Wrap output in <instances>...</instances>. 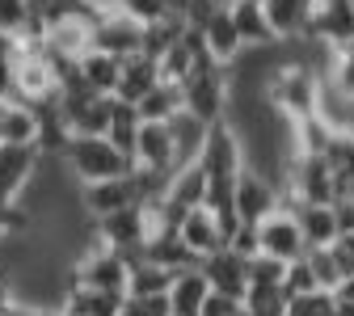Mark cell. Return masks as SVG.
I'll use <instances>...</instances> for the list:
<instances>
[{
    "label": "cell",
    "instance_id": "cell-7",
    "mask_svg": "<svg viewBox=\"0 0 354 316\" xmlns=\"http://www.w3.org/2000/svg\"><path fill=\"white\" fill-rule=\"evenodd\" d=\"M93 51L110 55V59H131L144 55V26L127 13H110L93 21Z\"/></svg>",
    "mask_w": 354,
    "mask_h": 316
},
{
    "label": "cell",
    "instance_id": "cell-16",
    "mask_svg": "<svg viewBox=\"0 0 354 316\" xmlns=\"http://www.w3.org/2000/svg\"><path fill=\"white\" fill-rule=\"evenodd\" d=\"M165 203H169L177 215H186V211H194V207H207V169H203V160L173 169L169 190H165Z\"/></svg>",
    "mask_w": 354,
    "mask_h": 316
},
{
    "label": "cell",
    "instance_id": "cell-33",
    "mask_svg": "<svg viewBox=\"0 0 354 316\" xmlns=\"http://www.w3.org/2000/svg\"><path fill=\"white\" fill-rule=\"evenodd\" d=\"M283 291H287V299L321 291V287H317V275H313V266H308V257H299V261H291V266H287V279H283Z\"/></svg>",
    "mask_w": 354,
    "mask_h": 316
},
{
    "label": "cell",
    "instance_id": "cell-9",
    "mask_svg": "<svg viewBox=\"0 0 354 316\" xmlns=\"http://www.w3.org/2000/svg\"><path fill=\"white\" fill-rule=\"evenodd\" d=\"M93 228H97V236H102L110 249H118V253H127V257H140V253L148 249V219H144V207H127V211H118V215H106V219L93 223Z\"/></svg>",
    "mask_w": 354,
    "mask_h": 316
},
{
    "label": "cell",
    "instance_id": "cell-32",
    "mask_svg": "<svg viewBox=\"0 0 354 316\" xmlns=\"http://www.w3.org/2000/svg\"><path fill=\"white\" fill-rule=\"evenodd\" d=\"M30 17L34 13H30L26 0H0V34H5V38H21Z\"/></svg>",
    "mask_w": 354,
    "mask_h": 316
},
{
    "label": "cell",
    "instance_id": "cell-27",
    "mask_svg": "<svg viewBox=\"0 0 354 316\" xmlns=\"http://www.w3.org/2000/svg\"><path fill=\"white\" fill-rule=\"evenodd\" d=\"M136 110H140V122H173L177 114H182V89L160 80Z\"/></svg>",
    "mask_w": 354,
    "mask_h": 316
},
{
    "label": "cell",
    "instance_id": "cell-37",
    "mask_svg": "<svg viewBox=\"0 0 354 316\" xmlns=\"http://www.w3.org/2000/svg\"><path fill=\"white\" fill-rule=\"evenodd\" d=\"M241 312H245V304H241V299L219 295V291H211V295H207V304H203V316H241Z\"/></svg>",
    "mask_w": 354,
    "mask_h": 316
},
{
    "label": "cell",
    "instance_id": "cell-22",
    "mask_svg": "<svg viewBox=\"0 0 354 316\" xmlns=\"http://www.w3.org/2000/svg\"><path fill=\"white\" fill-rule=\"evenodd\" d=\"M76 76L84 80V89H93L97 97H114L118 93V76H122V59H110L102 51H88L76 64Z\"/></svg>",
    "mask_w": 354,
    "mask_h": 316
},
{
    "label": "cell",
    "instance_id": "cell-24",
    "mask_svg": "<svg viewBox=\"0 0 354 316\" xmlns=\"http://www.w3.org/2000/svg\"><path fill=\"white\" fill-rule=\"evenodd\" d=\"M232 21L245 38V51H257V47H274V34L266 26V13H261V0H232Z\"/></svg>",
    "mask_w": 354,
    "mask_h": 316
},
{
    "label": "cell",
    "instance_id": "cell-47",
    "mask_svg": "<svg viewBox=\"0 0 354 316\" xmlns=\"http://www.w3.org/2000/svg\"><path fill=\"white\" fill-rule=\"evenodd\" d=\"M64 316H68V312H64Z\"/></svg>",
    "mask_w": 354,
    "mask_h": 316
},
{
    "label": "cell",
    "instance_id": "cell-38",
    "mask_svg": "<svg viewBox=\"0 0 354 316\" xmlns=\"http://www.w3.org/2000/svg\"><path fill=\"white\" fill-rule=\"evenodd\" d=\"M13 64H17V47L0 51V97H13Z\"/></svg>",
    "mask_w": 354,
    "mask_h": 316
},
{
    "label": "cell",
    "instance_id": "cell-5",
    "mask_svg": "<svg viewBox=\"0 0 354 316\" xmlns=\"http://www.w3.org/2000/svg\"><path fill=\"white\" fill-rule=\"evenodd\" d=\"M13 97L26 106H42L59 97V72L47 55H17L13 64Z\"/></svg>",
    "mask_w": 354,
    "mask_h": 316
},
{
    "label": "cell",
    "instance_id": "cell-43",
    "mask_svg": "<svg viewBox=\"0 0 354 316\" xmlns=\"http://www.w3.org/2000/svg\"><path fill=\"white\" fill-rule=\"evenodd\" d=\"M333 295H337V299H350V304H354V275H350V279H346V283H342V287H337Z\"/></svg>",
    "mask_w": 354,
    "mask_h": 316
},
{
    "label": "cell",
    "instance_id": "cell-6",
    "mask_svg": "<svg viewBox=\"0 0 354 316\" xmlns=\"http://www.w3.org/2000/svg\"><path fill=\"white\" fill-rule=\"evenodd\" d=\"M232 207H236V219H241V223L257 228L266 215H274V211L283 207V194H279V186L270 182V177L245 169V173L236 177V198H232Z\"/></svg>",
    "mask_w": 354,
    "mask_h": 316
},
{
    "label": "cell",
    "instance_id": "cell-10",
    "mask_svg": "<svg viewBox=\"0 0 354 316\" xmlns=\"http://www.w3.org/2000/svg\"><path fill=\"white\" fill-rule=\"evenodd\" d=\"M198 270H203V279H207V287H211V291L232 295V299H241V304H245V291H249V257H241V253H232V249L224 245L219 253L203 257V261H198Z\"/></svg>",
    "mask_w": 354,
    "mask_h": 316
},
{
    "label": "cell",
    "instance_id": "cell-4",
    "mask_svg": "<svg viewBox=\"0 0 354 316\" xmlns=\"http://www.w3.org/2000/svg\"><path fill=\"white\" fill-rule=\"evenodd\" d=\"M257 253L274 257V261H287V266L308 253V241L299 232V219H295L291 207H279L274 215H266L257 223Z\"/></svg>",
    "mask_w": 354,
    "mask_h": 316
},
{
    "label": "cell",
    "instance_id": "cell-2",
    "mask_svg": "<svg viewBox=\"0 0 354 316\" xmlns=\"http://www.w3.org/2000/svg\"><path fill=\"white\" fill-rule=\"evenodd\" d=\"M64 165L76 177V186H97V182H114V177H127L131 156H122L106 135H76L64 148Z\"/></svg>",
    "mask_w": 354,
    "mask_h": 316
},
{
    "label": "cell",
    "instance_id": "cell-23",
    "mask_svg": "<svg viewBox=\"0 0 354 316\" xmlns=\"http://www.w3.org/2000/svg\"><path fill=\"white\" fill-rule=\"evenodd\" d=\"M295 219H299V232L308 241V249H329L342 232H337V215H333V203L329 207H291Z\"/></svg>",
    "mask_w": 354,
    "mask_h": 316
},
{
    "label": "cell",
    "instance_id": "cell-41",
    "mask_svg": "<svg viewBox=\"0 0 354 316\" xmlns=\"http://www.w3.org/2000/svg\"><path fill=\"white\" fill-rule=\"evenodd\" d=\"M13 304H17V291H13V275H9V270H0V316H5Z\"/></svg>",
    "mask_w": 354,
    "mask_h": 316
},
{
    "label": "cell",
    "instance_id": "cell-39",
    "mask_svg": "<svg viewBox=\"0 0 354 316\" xmlns=\"http://www.w3.org/2000/svg\"><path fill=\"white\" fill-rule=\"evenodd\" d=\"M333 215H337V232L342 236H354V198H337L333 203Z\"/></svg>",
    "mask_w": 354,
    "mask_h": 316
},
{
    "label": "cell",
    "instance_id": "cell-18",
    "mask_svg": "<svg viewBox=\"0 0 354 316\" xmlns=\"http://www.w3.org/2000/svg\"><path fill=\"white\" fill-rule=\"evenodd\" d=\"M160 84V68H156V59H148V55H131V59H122V76H118V102H127V106H140L152 89Z\"/></svg>",
    "mask_w": 354,
    "mask_h": 316
},
{
    "label": "cell",
    "instance_id": "cell-19",
    "mask_svg": "<svg viewBox=\"0 0 354 316\" xmlns=\"http://www.w3.org/2000/svg\"><path fill=\"white\" fill-rule=\"evenodd\" d=\"M211 287L203 279V270H177L173 275V287H169V312L173 316H203V304H207Z\"/></svg>",
    "mask_w": 354,
    "mask_h": 316
},
{
    "label": "cell",
    "instance_id": "cell-28",
    "mask_svg": "<svg viewBox=\"0 0 354 316\" xmlns=\"http://www.w3.org/2000/svg\"><path fill=\"white\" fill-rule=\"evenodd\" d=\"M136 135H140V110L114 97V122H110V135H106V140H110L122 156H131V152H136Z\"/></svg>",
    "mask_w": 354,
    "mask_h": 316
},
{
    "label": "cell",
    "instance_id": "cell-31",
    "mask_svg": "<svg viewBox=\"0 0 354 316\" xmlns=\"http://www.w3.org/2000/svg\"><path fill=\"white\" fill-rule=\"evenodd\" d=\"M287 279V261H274V257H249V287H283Z\"/></svg>",
    "mask_w": 354,
    "mask_h": 316
},
{
    "label": "cell",
    "instance_id": "cell-26",
    "mask_svg": "<svg viewBox=\"0 0 354 316\" xmlns=\"http://www.w3.org/2000/svg\"><path fill=\"white\" fill-rule=\"evenodd\" d=\"M325 160L333 169V190H337V198H354V135H333L329 148H325Z\"/></svg>",
    "mask_w": 354,
    "mask_h": 316
},
{
    "label": "cell",
    "instance_id": "cell-14",
    "mask_svg": "<svg viewBox=\"0 0 354 316\" xmlns=\"http://www.w3.org/2000/svg\"><path fill=\"white\" fill-rule=\"evenodd\" d=\"M177 236H182V245L203 261V257H211V253H219L228 245V236H224V223H219V215L215 211H207V207H194V211H186L182 215V223H177Z\"/></svg>",
    "mask_w": 354,
    "mask_h": 316
},
{
    "label": "cell",
    "instance_id": "cell-25",
    "mask_svg": "<svg viewBox=\"0 0 354 316\" xmlns=\"http://www.w3.org/2000/svg\"><path fill=\"white\" fill-rule=\"evenodd\" d=\"M122 299L118 291H93V287H72L68 299H64V312L68 316H118L122 312Z\"/></svg>",
    "mask_w": 354,
    "mask_h": 316
},
{
    "label": "cell",
    "instance_id": "cell-13",
    "mask_svg": "<svg viewBox=\"0 0 354 316\" xmlns=\"http://www.w3.org/2000/svg\"><path fill=\"white\" fill-rule=\"evenodd\" d=\"M131 165H136V169H148V173H165V177H173L177 156H173V135H169V122H140V135H136V152H131Z\"/></svg>",
    "mask_w": 354,
    "mask_h": 316
},
{
    "label": "cell",
    "instance_id": "cell-29",
    "mask_svg": "<svg viewBox=\"0 0 354 316\" xmlns=\"http://www.w3.org/2000/svg\"><path fill=\"white\" fill-rule=\"evenodd\" d=\"M287 291L283 287H249L245 291V316H287Z\"/></svg>",
    "mask_w": 354,
    "mask_h": 316
},
{
    "label": "cell",
    "instance_id": "cell-30",
    "mask_svg": "<svg viewBox=\"0 0 354 316\" xmlns=\"http://www.w3.org/2000/svg\"><path fill=\"white\" fill-rule=\"evenodd\" d=\"M304 257H308V266H313V275H317V287L333 295L342 287V266H337L333 249H308Z\"/></svg>",
    "mask_w": 354,
    "mask_h": 316
},
{
    "label": "cell",
    "instance_id": "cell-44",
    "mask_svg": "<svg viewBox=\"0 0 354 316\" xmlns=\"http://www.w3.org/2000/svg\"><path fill=\"white\" fill-rule=\"evenodd\" d=\"M13 47V38H5V34H0V51H9Z\"/></svg>",
    "mask_w": 354,
    "mask_h": 316
},
{
    "label": "cell",
    "instance_id": "cell-1",
    "mask_svg": "<svg viewBox=\"0 0 354 316\" xmlns=\"http://www.w3.org/2000/svg\"><path fill=\"white\" fill-rule=\"evenodd\" d=\"M317 97H321V76L313 68H304L295 59H283L270 80H266V102H270L287 122L313 118L317 114Z\"/></svg>",
    "mask_w": 354,
    "mask_h": 316
},
{
    "label": "cell",
    "instance_id": "cell-21",
    "mask_svg": "<svg viewBox=\"0 0 354 316\" xmlns=\"http://www.w3.org/2000/svg\"><path fill=\"white\" fill-rule=\"evenodd\" d=\"M131 261V279H127V295H136V299H152V295H169L173 287V270L152 261V257H127Z\"/></svg>",
    "mask_w": 354,
    "mask_h": 316
},
{
    "label": "cell",
    "instance_id": "cell-40",
    "mask_svg": "<svg viewBox=\"0 0 354 316\" xmlns=\"http://www.w3.org/2000/svg\"><path fill=\"white\" fill-rule=\"evenodd\" d=\"M80 5H84V13L88 17H110V13H122V0H80Z\"/></svg>",
    "mask_w": 354,
    "mask_h": 316
},
{
    "label": "cell",
    "instance_id": "cell-8",
    "mask_svg": "<svg viewBox=\"0 0 354 316\" xmlns=\"http://www.w3.org/2000/svg\"><path fill=\"white\" fill-rule=\"evenodd\" d=\"M144 194L136 186V173H127V177H114V182H97V186H80V207L88 219H106V215H118L127 207H140Z\"/></svg>",
    "mask_w": 354,
    "mask_h": 316
},
{
    "label": "cell",
    "instance_id": "cell-17",
    "mask_svg": "<svg viewBox=\"0 0 354 316\" xmlns=\"http://www.w3.org/2000/svg\"><path fill=\"white\" fill-rule=\"evenodd\" d=\"M308 38L325 42V47H333V51L354 47V9H350V0H337V5L317 9V17H313V34H308Z\"/></svg>",
    "mask_w": 354,
    "mask_h": 316
},
{
    "label": "cell",
    "instance_id": "cell-3",
    "mask_svg": "<svg viewBox=\"0 0 354 316\" xmlns=\"http://www.w3.org/2000/svg\"><path fill=\"white\" fill-rule=\"evenodd\" d=\"M228 102H232V80H228V68L211 64L207 55L198 59V68L190 72V80L182 84V110L194 114L198 122L215 127L228 118Z\"/></svg>",
    "mask_w": 354,
    "mask_h": 316
},
{
    "label": "cell",
    "instance_id": "cell-35",
    "mask_svg": "<svg viewBox=\"0 0 354 316\" xmlns=\"http://www.w3.org/2000/svg\"><path fill=\"white\" fill-rule=\"evenodd\" d=\"M122 13H127V17H136L140 26L169 21V5H165V0H122Z\"/></svg>",
    "mask_w": 354,
    "mask_h": 316
},
{
    "label": "cell",
    "instance_id": "cell-20",
    "mask_svg": "<svg viewBox=\"0 0 354 316\" xmlns=\"http://www.w3.org/2000/svg\"><path fill=\"white\" fill-rule=\"evenodd\" d=\"M169 135H173V156H177V169L182 165H194V160H203V148H207V135H211V127L207 122H198L194 114H177L173 122H169Z\"/></svg>",
    "mask_w": 354,
    "mask_h": 316
},
{
    "label": "cell",
    "instance_id": "cell-46",
    "mask_svg": "<svg viewBox=\"0 0 354 316\" xmlns=\"http://www.w3.org/2000/svg\"><path fill=\"white\" fill-rule=\"evenodd\" d=\"M350 9H354V0H350Z\"/></svg>",
    "mask_w": 354,
    "mask_h": 316
},
{
    "label": "cell",
    "instance_id": "cell-15",
    "mask_svg": "<svg viewBox=\"0 0 354 316\" xmlns=\"http://www.w3.org/2000/svg\"><path fill=\"white\" fill-rule=\"evenodd\" d=\"M198 34H203L207 59L219 64V68H232V64L245 55V38H241V30H236V21H232V9H224L219 17H211Z\"/></svg>",
    "mask_w": 354,
    "mask_h": 316
},
{
    "label": "cell",
    "instance_id": "cell-34",
    "mask_svg": "<svg viewBox=\"0 0 354 316\" xmlns=\"http://www.w3.org/2000/svg\"><path fill=\"white\" fill-rule=\"evenodd\" d=\"M287 316H333V295H329V291L295 295V299L287 304Z\"/></svg>",
    "mask_w": 354,
    "mask_h": 316
},
{
    "label": "cell",
    "instance_id": "cell-11",
    "mask_svg": "<svg viewBox=\"0 0 354 316\" xmlns=\"http://www.w3.org/2000/svg\"><path fill=\"white\" fill-rule=\"evenodd\" d=\"M38 148L0 144V203H21L34 173H38Z\"/></svg>",
    "mask_w": 354,
    "mask_h": 316
},
{
    "label": "cell",
    "instance_id": "cell-42",
    "mask_svg": "<svg viewBox=\"0 0 354 316\" xmlns=\"http://www.w3.org/2000/svg\"><path fill=\"white\" fill-rule=\"evenodd\" d=\"M333 316H354V304H350V299H337V295H333Z\"/></svg>",
    "mask_w": 354,
    "mask_h": 316
},
{
    "label": "cell",
    "instance_id": "cell-45",
    "mask_svg": "<svg viewBox=\"0 0 354 316\" xmlns=\"http://www.w3.org/2000/svg\"><path fill=\"white\" fill-rule=\"evenodd\" d=\"M313 5H317V9H325V5H337V0H313Z\"/></svg>",
    "mask_w": 354,
    "mask_h": 316
},
{
    "label": "cell",
    "instance_id": "cell-12",
    "mask_svg": "<svg viewBox=\"0 0 354 316\" xmlns=\"http://www.w3.org/2000/svg\"><path fill=\"white\" fill-rule=\"evenodd\" d=\"M261 13H266V26L279 42H299L313 34V17H317V5L313 0H261Z\"/></svg>",
    "mask_w": 354,
    "mask_h": 316
},
{
    "label": "cell",
    "instance_id": "cell-36",
    "mask_svg": "<svg viewBox=\"0 0 354 316\" xmlns=\"http://www.w3.org/2000/svg\"><path fill=\"white\" fill-rule=\"evenodd\" d=\"M118 316H173V312H169V295H152V299H136V295H127Z\"/></svg>",
    "mask_w": 354,
    "mask_h": 316
}]
</instances>
